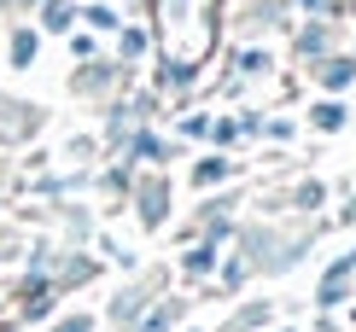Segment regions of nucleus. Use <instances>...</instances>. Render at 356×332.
<instances>
[]
</instances>
